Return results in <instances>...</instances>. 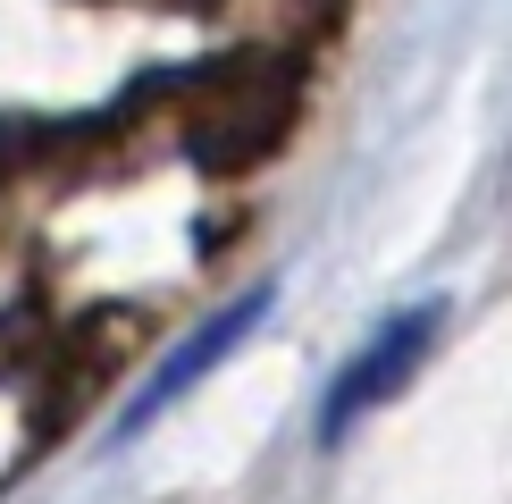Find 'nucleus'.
Returning <instances> with one entry per match:
<instances>
[{
  "label": "nucleus",
  "instance_id": "f257e3e1",
  "mask_svg": "<svg viewBox=\"0 0 512 504\" xmlns=\"http://www.w3.org/2000/svg\"><path fill=\"white\" fill-rule=\"evenodd\" d=\"M429 328H437V311H429V303H420V311H395V320L353 353L345 378L328 387V437H336V429H353L361 412H378V404L403 387V378L420 370V353H429Z\"/></svg>",
  "mask_w": 512,
  "mask_h": 504
}]
</instances>
